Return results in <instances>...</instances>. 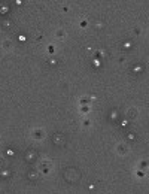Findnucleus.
Here are the masks:
<instances>
[{
	"label": "nucleus",
	"instance_id": "20e7f679",
	"mask_svg": "<svg viewBox=\"0 0 149 194\" xmlns=\"http://www.w3.org/2000/svg\"><path fill=\"white\" fill-rule=\"evenodd\" d=\"M57 36H58L60 39H63V36H64V31H63V30H58V31H57Z\"/></svg>",
	"mask_w": 149,
	"mask_h": 194
},
{
	"label": "nucleus",
	"instance_id": "7ed1b4c3",
	"mask_svg": "<svg viewBox=\"0 0 149 194\" xmlns=\"http://www.w3.org/2000/svg\"><path fill=\"white\" fill-rule=\"evenodd\" d=\"M11 46H12V43H11L9 41H6V42H3V48H5V49H9Z\"/></svg>",
	"mask_w": 149,
	"mask_h": 194
},
{
	"label": "nucleus",
	"instance_id": "39448f33",
	"mask_svg": "<svg viewBox=\"0 0 149 194\" xmlns=\"http://www.w3.org/2000/svg\"><path fill=\"white\" fill-rule=\"evenodd\" d=\"M40 133H42L40 130H34V138H36V136H37V138H40V136H42Z\"/></svg>",
	"mask_w": 149,
	"mask_h": 194
},
{
	"label": "nucleus",
	"instance_id": "f257e3e1",
	"mask_svg": "<svg viewBox=\"0 0 149 194\" xmlns=\"http://www.w3.org/2000/svg\"><path fill=\"white\" fill-rule=\"evenodd\" d=\"M127 115H128V116H131V118H134V116L137 115V111H136V109L133 108V109H130V111L127 112Z\"/></svg>",
	"mask_w": 149,
	"mask_h": 194
},
{
	"label": "nucleus",
	"instance_id": "f03ea898",
	"mask_svg": "<svg viewBox=\"0 0 149 194\" xmlns=\"http://www.w3.org/2000/svg\"><path fill=\"white\" fill-rule=\"evenodd\" d=\"M118 152H119V154H125V152H127V148L124 146V143H121V145L118 146Z\"/></svg>",
	"mask_w": 149,
	"mask_h": 194
},
{
	"label": "nucleus",
	"instance_id": "423d86ee",
	"mask_svg": "<svg viewBox=\"0 0 149 194\" xmlns=\"http://www.w3.org/2000/svg\"><path fill=\"white\" fill-rule=\"evenodd\" d=\"M0 164H5V161H3V160H2V158H0Z\"/></svg>",
	"mask_w": 149,
	"mask_h": 194
}]
</instances>
